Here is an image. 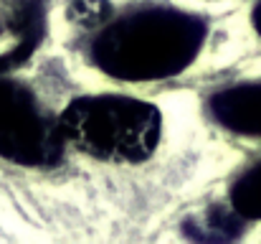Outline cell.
I'll use <instances>...</instances> for the list:
<instances>
[{"label": "cell", "mask_w": 261, "mask_h": 244, "mask_svg": "<svg viewBox=\"0 0 261 244\" xmlns=\"http://www.w3.org/2000/svg\"><path fill=\"white\" fill-rule=\"evenodd\" d=\"M213 20L170 0L104 10L87 23L84 66L99 84L147 89L193 74L213 49Z\"/></svg>", "instance_id": "obj_1"}, {"label": "cell", "mask_w": 261, "mask_h": 244, "mask_svg": "<svg viewBox=\"0 0 261 244\" xmlns=\"http://www.w3.org/2000/svg\"><path fill=\"white\" fill-rule=\"evenodd\" d=\"M56 130L76 158L109 168L152 163L168 140L163 104L140 89L96 84L71 94L56 112Z\"/></svg>", "instance_id": "obj_2"}, {"label": "cell", "mask_w": 261, "mask_h": 244, "mask_svg": "<svg viewBox=\"0 0 261 244\" xmlns=\"http://www.w3.org/2000/svg\"><path fill=\"white\" fill-rule=\"evenodd\" d=\"M64 153L56 112H48L25 84L0 77V158L18 165H51Z\"/></svg>", "instance_id": "obj_3"}, {"label": "cell", "mask_w": 261, "mask_h": 244, "mask_svg": "<svg viewBox=\"0 0 261 244\" xmlns=\"http://www.w3.org/2000/svg\"><path fill=\"white\" fill-rule=\"evenodd\" d=\"M203 112L218 132L261 148V77L223 81L203 99Z\"/></svg>", "instance_id": "obj_4"}, {"label": "cell", "mask_w": 261, "mask_h": 244, "mask_svg": "<svg viewBox=\"0 0 261 244\" xmlns=\"http://www.w3.org/2000/svg\"><path fill=\"white\" fill-rule=\"evenodd\" d=\"M226 209L241 221H261V150L231 178L226 191Z\"/></svg>", "instance_id": "obj_5"}, {"label": "cell", "mask_w": 261, "mask_h": 244, "mask_svg": "<svg viewBox=\"0 0 261 244\" xmlns=\"http://www.w3.org/2000/svg\"><path fill=\"white\" fill-rule=\"evenodd\" d=\"M246 33L256 46H261V0H251L246 8Z\"/></svg>", "instance_id": "obj_6"}]
</instances>
